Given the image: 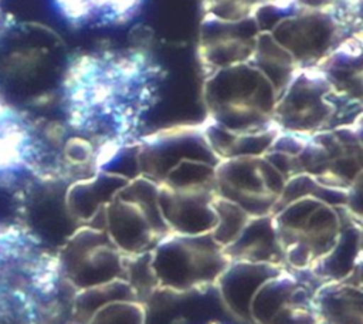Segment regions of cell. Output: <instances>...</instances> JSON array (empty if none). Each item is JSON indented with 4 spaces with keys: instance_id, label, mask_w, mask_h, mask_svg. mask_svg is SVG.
<instances>
[{
    "instance_id": "obj_1",
    "label": "cell",
    "mask_w": 363,
    "mask_h": 324,
    "mask_svg": "<svg viewBox=\"0 0 363 324\" xmlns=\"http://www.w3.org/2000/svg\"><path fill=\"white\" fill-rule=\"evenodd\" d=\"M166 71L139 47L99 48L68 60L61 99L68 125L96 151L128 146L157 105Z\"/></svg>"
},
{
    "instance_id": "obj_2",
    "label": "cell",
    "mask_w": 363,
    "mask_h": 324,
    "mask_svg": "<svg viewBox=\"0 0 363 324\" xmlns=\"http://www.w3.org/2000/svg\"><path fill=\"white\" fill-rule=\"evenodd\" d=\"M278 95L269 80L250 61L220 68L204 77L207 119L234 132L261 131L272 122Z\"/></svg>"
},
{
    "instance_id": "obj_3",
    "label": "cell",
    "mask_w": 363,
    "mask_h": 324,
    "mask_svg": "<svg viewBox=\"0 0 363 324\" xmlns=\"http://www.w3.org/2000/svg\"><path fill=\"white\" fill-rule=\"evenodd\" d=\"M362 99L333 85L318 67L299 68L278 95L272 122L279 131L315 134L360 119Z\"/></svg>"
},
{
    "instance_id": "obj_4",
    "label": "cell",
    "mask_w": 363,
    "mask_h": 324,
    "mask_svg": "<svg viewBox=\"0 0 363 324\" xmlns=\"http://www.w3.org/2000/svg\"><path fill=\"white\" fill-rule=\"evenodd\" d=\"M214 163L184 159L157 182V200L170 232L183 234L211 233L217 216Z\"/></svg>"
},
{
    "instance_id": "obj_5",
    "label": "cell",
    "mask_w": 363,
    "mask_h": 324,
    "mask_svg": "<svg viewBox=\"0 0 363 324\" xmlns=\"http://www.w3.org/2000/svg\"><path fill=\"white\" fill-rule=\"evenodd\" d=\"M357 31H362L360 10L339 1L323 9L298 4L268 33L294 57L299 68H306L315 67L343 40Z\"/></svg>"
},
{
    "instance_id": "obj_6",
    "label": "cell",
    "mask_w": 363,
    "mask_h": 324,
    "mask_svg": "<svg viewBox=\"0 0 363 324\" xmlns=\"http://www.w3.org/2000/svg\"><path fill=\"white\" fill-rule=\"evenodd\" d=\"M228 263L224 247L211 233L170 232L152 250L157 286L170 291H191L217 281Z\"/></svg>"
},
{
    "instance_id": "obj_7",
    "label": "cell",
    "mask_w": 363,
    "mask_h": 324,
    "mask_svg": "<svg viewBox=\"0 0 363 324\" xmlns=\"http://www.w3.org/2000/svg\"><path fill=\"white\" fill-rule=\"evenodd\" d=\"M105 230L126 254L153 250L170 233L159 207L157 183L142 175L129 179L105 207Z\"/></svg>"
},
{
    "instance_id": "obj_8",
    "label": "cell",
    "mask_w": 363,
    "mask_h": 324,
    "mask_svg": "<svg viewBox=\"0 0 363 324\" xmlns=\"http://www.w3.org/2000/svg\"><path fill=\"white\" fill-rule=\"evenodd\" d=\"M214 178L218 196L238 205L250 216L271 215L286 180L264 155L220 159Z\"/></svg>"
},
{
    "instance_id": "obj_9",
    "label": "cell",
    "mask_w": 363,
    "mask_h": 324,
    "mask_svg": "<svg viewBox=\"0 0 363 324\" xmlns=\"http://www.w3.org/2000/svg\"><path fill=\"white\" fill-rule=\"evenodd\" d=\"M125 253L105 229L84 226L69 236L60 267L78 290L123 279Z\"/></svg>"
},
{
    "instance_id": "obj_10",
    "label": "cell",
    "mask_w": 363,
    "mask_h": 324,
    "mask_svg": "<svg viewBox=\"0 0 363 324\" xmlns=\"http://www.w3.org/2000/svg\"><path fill=\"white\" fill-rule=\"evenodd\" d=\"M136 146L139 175L156 183L184 159H197L214 165L218 162L206 141L203 124L160 129L139 138Z\"/></svg>"
},
{
    "instance_id": "obj_11",
    "label": "cell",
    "mask_w": 363,
    "mask_h": 324,
    "mask_svg": "<svg viewBox=\"0 0 363 324\" xmlns=\"http://www.w3.org/2000/svg\"><path fill=\"white\" fill-rule=\"evenodd\" d=\"M257 34L252 16L242 20H223L204 14L197 44V57L204 77L220 68L250 61Z\"/></svg>"
},
{
    "instance_id": "obj_12",
    "label": "cell",
    "mask_w": 363,
    "mask_h": 324,
    "mask_svg": "<svg viewBox=\"0 0 363 324\" xmlns=\"http://www.w3.org/2000/svg\"><path fill=\"white\" fill-rule=\"evenodd\" d=\"M281 264L230 261L217 279L220 294L225 306L240 318L251 320L250 307L254 294L264 281L278 274Z\"/></svg>"
},
{
    "instance_id": "obj_13",
    "label": "cell",
    "mask_w": 363,
    "mask_h": 324,
    "mask_svg": "<svg viewBox=\"0 0 363 324\" xmlns=\"http://www.w3.org/2000/svg\"><path fill=\"white\" fill-rule=\"evenodd\" d=\"M60 14L77 27H119L130 23L145 0H52Z\"/></svg>"
},
{
    "instance_id": "obj_14",
    "label": "cell",
    "mask_w": 363,
    "mask_h": 324,
    "mask_svg": "<svg viewBox=\"0 0 363 324\" xmlns=\"http://www.w3.org/2000/svg\"><path fill=\"white\" fill-rule=\"evenodd\" d=\"M129 179L122 173L98 171L71 186L67 193V210L77 222L91 225L95 217L105 216L108 202Z\"/></svg>"
},
{
    "instance_id": "obj_15",
    "label": "cell",
    "mask_w": 363,
    "mask_h": 324,
    "mask_svg": "<svg viewBox=\"0 0 363 324\" xmlns=\"http://www.w3.org/2000/svg\"><path fill=\"white\" fill-rule=\"evenodd\" d=\"M224 252L230 261L279 264L284 254L272 215L251 216L238 237Z\"/></svg>"
},
{
    "instance_id": "obj_16",
    "label": "cell",
    "mask_w": 363,
    "mask_h": 324,
    "mask_svg": "<svg viewBox=\"0 0 363 324\" xmlns=\"http://www.w3.org/2000/svg\"><path fill=\"white\" fill-rule=\"evenodd\" d=\"M362 31H357L335 47L318 67L340 91L362 99L363 60Z\"/></svg>"
},
{
    "instance_id": "obj_17",
    "label": "cell",
    "mask_w": 363,
    "mask_h": 324,
    "mask_svg": "<svg viewBox=\"0 0 363 324\" xmlns=\"http://www.w3.org/2000/svg\"><path fill=\"white\" fill-rule=\"evenodd\" d=\"M323 324H362V291L352 284L330 281L312 297Z\"/></svg>"
},
{
    "instance_id": "obj_18",
    "label": "cell",
    "mask_w": 363,
    "mask_h": 324,
    "mask_svg": "<svg viewBox=\"0 0 363 324\" xmlns=\"http://www.w3.org/2000/svg\"><path fill=\"white\" fill-rule=\"evenodd\" d=\"M250 63L269 80L277 95L282 92L299 70L294 57L268 31H258Z\"/></svg>"
},
{
    "instance_id": "obj_19",
    "label": "cell",
    "mask_w": 363,
    "mask_h": 324,
    "mask_svg": "<svg viewBox=\"0 0 363 324\" xmlns=\"http://www.w3.org/2000/svg\"><path fill=\"white\" fill-rule=\"evenodd\" d=\"M298 284L292 274L284 269L261 284L252 297L250 307L251 321L257 324H269L277 311L292 297Z\"/></svg>"
},
{
    "instance_id": "obj_20",
    "label": "cell",
    "mask_w": 363,
    "mask_h": 324,
    "mask_svg": "<svg viewBox=\"0 0 363 324\" xmlns=\"http://www.w3.org/2000/svg\"><path fill=\"white\" fill-rule=\"evenodd\" d=\"M30 149L27 128L0 101V172L23 165L28 159Z\"/></svg>"
},
{
    "instance_id": "obj_21",
    "label": "cell",
    "mask_w": 363,
    "mask_h": 324,
    "mask_svg": "<svg viewBox=\"0 0 363 324\" xmlns=\"http://www.w3.org/2000/svg\"><path fill=\"white\" fill-rule=\"evenodd\" d=\"M214 210L217 222L214 229L211 230V236L220 246L225 249L238 237L251 216L238 205L218 195L214 200Z\"/></svg>"
},
{
    "instance_id": "obj_22",
    "label": "cell",
    "mask_w": 363,
    "mask_h": 324,
    "mask_svg": "<svg viewBox=\"0 0 363 324\" xmlns=\"http://www.w3.org/2000/svg\"><path fill=\"white\" fill-rule=\"evenodd\" d=\"M146 313L140 301L115 300L99 307L86 324H145Z\"/></svg>"
},
{
    "instance_id": "obj_23",
    "label": "cell",
    "mask_w": 363,
    "mask_h": 324,
    "mask_svg": "<svg viewBox=\"0 0 363 324\" xmlns=\"http://www.w3.org/2000/svg\"><path fill=\"white\" fill-rule=\"evenodd\" d=\"M306 301H309L306 293L301 296V288L296 287L292 297L277 311L269 324H323L313 303L312 307H308Z\"/></svg>"
},
{
    "instance_id": "obj_24",
    "label": "cell",
    "mask_w": 363,
    "mask_h": 324,
    "mask_svg": "<svg viewBox=\"0 0 363 324\" xmlns=\"http://www.w3.org/2000/svg\"><path fill=\"white\" fill-rule=\"evenodd\" d=\"M262 0H200L204 14L223 20H242L252 16L254 9Z\"/></svg>"
},
{
    "instance_id": "obj_25",
    "label": "cell",
    "mask_w": 363,
    "mask_h": 324,
    "mask_svg": "<svg viewBox=\"0 0 363 324\" xmlns=\"http://www.w3.org/2000/svg\"><path fill=\"white\" fill-rule=\"evenodd\" d=\"M340 0H296L298 4L303 7H311V9H323V7H330L337 4Z\"/></svg>"
}]
</instances>
